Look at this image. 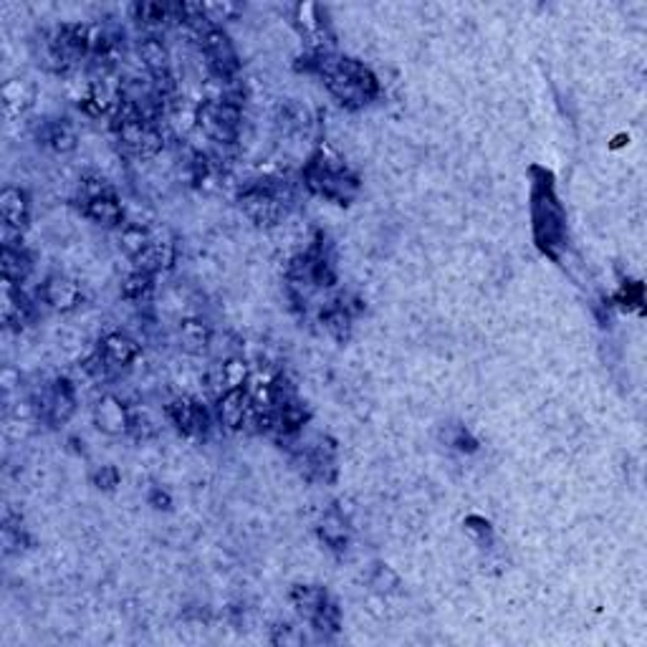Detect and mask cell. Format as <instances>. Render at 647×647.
<instances>
[{
  "label": "cell",
  "mask_w": 647,
  "mask_h": 647,
  "mask_svg": "<svg viewBox=\"0 0 647 647\" xmlns=\"http://www.w3.org/2000/svg\"><path fill=\"white\" fill-rule=\"evenodd\" d=\"M41 296L56 311H72L81 302V288H79L76 281L66 278V276H51L44 284V288H41Z\"/></svg>",
  "instance_id": "11"
},
{
  "label": "cell",
  "mask_w": 647,
  "mask_h": 647,
  "mask_svg": "<svg viewBox=\"0 0 647 647\" xmlns=\"http://www.w3.org/2000/svg\"><path fill=\"white\" fill-rule=\"evenodd\" d=\"M0 213H3V223L13 231H23L29 226V198L23 190L15 187H5L0 192Z\"/></svg>",
  "instance_id": "14"
},
{
  "label": "cell",
  "mask_w": 647,
  "mask_h": 647,
  "mask_svg": "<svg viewBox=\"0 0 647 647\" xmlns=\"http://www.w3.org/2000/svg\"><path fill=\"white\" fill-rule=\"evenodd\" d=\"M155 504H165V508H167V504H170V498H167L165 493H162V496H159V493H157V496H155Z\"/></svg>",
  "instance_id": "34"
},
{
  "label": "cell",
  "mask_w": 647,
  "mask_h": 647,
  "mask_svg": "<svg viewBox=\"0 0 647 647\" xmlns=\"http://www.w3.org/2000/svg\"><path fill=\"white\" fill-rule=\"evenodd\" d=\"M241 208L253 223L276 226L286 213V195L278 185H251L241 192Z\"/></svg>",
  "instance_id": "5"
},
{
  "label": "cell",
  "mask_w": 647,
  "mask_h": 647,
  "mask_svg": "<svg viewBox=\"0 0 647 647\" xmlns=\"http://www.w3.org/2000/svg\"><path fill=\"white\" fill-rule=\"evenodd\" d=\"M130 420H132L130 410L119 403L116 397H112V395L101 397L99 404H97V410H94V422H97V428H99L101 432H106V435H122V432H130Z\"/></svg>",
  "instance_id": "10"
},
{
  "label": "cell",
  "mask_w": 647,
  "mask_h": 647,
  "mask_svg": "<svg viewBox=\"0 0 647 647\" xmlns=\"http://www.w3.org/2000/svg\"><path fill=\"white\" fill-rule=\"evenodd\" d=\"M0 268H3L5 281H13V284L26 281V276L30 274L29 253L23 248H13L11 243H5L3 253H0Z\"/></svg>",
  "instance_id": "20"
},
{
  "label": "cell",
  "mask_w": 647,
  "mask_h": 647,
  "mask_svg": "<svg viewBox=\"0 0 647 647\" xmlns=\"http://www.w3.org/2000/svg\"><path fill=\"white\" fill-rule=\"evenodd\" d=\"M180 345L190 354H202L210 346V329L198 319H187L180 324Z\"/></svg>",
  "instance_id": "21"
},
{
  "label": "cell",
  "mask_w": 647,
  "mask_h": 647,
  "mask_svg": "<svg viewBox=\"0 0 647 647\" xmlns=\"http://www.w3.org/2000/svg\"><path fill=\"white\" fill-rule=\"evenodd\" d=\"M101 360L106 362V367H115V370H122V367H130L132 362L137 360L140 354V345L130 339L127 334H109L104 336L99 349Z\"/></svg>",
  "instance_id": "12"
},
{
  "label": "cell",
  "mask_w": 647,
  "mask_h": 647,
  "mask_svg": "<svg viewBox=\"0 0 647 647\" xmlns=\"http://www.w3.org/2000/svg\"><path fill=\"white\" fill-rule=\"evenodd\" d=\"M140 58L155 81L170 76V54H167V46L162 44L157 36H147L140 44Z\"/></svg>",
  "instance_id": "18"
},
{
  "label": "cell",
  "mask_w": 647,
  "mask_h": 647,
  "mask_svg": "<svg viewBox=\"0 0 647 647\" xmlns=\"http://www.w3.org/2000/svg\"><path fill=\"white\" fill-rule=\"evenodd\" d=\"M319 536L321 541L327 544L334 551H342L346 549V539H349V532H346V521L336 511H331L324 516L321 526H319Z\"/></svg>",
  "instance_id": "24"
},
{
  "label": "cell",
  "mask_w": 647,
  "mask_h": 647,
  "mask_svg": "<svg viewBox=\"0 0 647 647\" xmlns=\"http://www.w3.org/2000/svg\"><path fill=\"white\" fill-rule=\"evenodd\" d=\"M253 403H251V395L248 389H228L217 397V417H220V425H226L228 430H243L248 425V417H251Z\"/></svg>",
  "instance_id": "8"
},
{
  "label": "cell",
  "mask_w": 647,
  "mask_h": 647,
  "mask_svg": "<svg viewBox=\"0 0 647 647\" xmlns=\"http://www.w3.org/2000/svg\"><path fill=\"white\" fill-rule=\"evenodd\" d=\"M149 241H152V238L147 235L142 226H127V228H122V233H119V245H122V251H124L132 260L142 253L144 248L149 245Z\"/></svg>",
  "instance_id": "27"
},
{
  "label": "cell",
  "mask_w": 647,
  "mask_h": 647,
  "mask_svg": "<svg viewBox=\"0 0 647 647\" xmlns=\"http://www.w3.org/2000/svg\"><path fill=\"white\" fill-rule=\"evenodd\" d=\"M200 46L202 54H205V58H208V64H210V69H213L217 79L231 81L233 76L241 72L238 54H235L233 41L223 29L216 26V29H208L205 33H200Z\"/></svg>",
  "instance_id": "7"
},
{
  "label": "cell",
  "mask_w": 647,
  "mask_h": 647,
  "mask_svg": "<svg viewBox=\"0 0 647 647\" xmlns=\"http://www.w3.org/2000/svg\"><path fill=\"white\" fill-rule=\"evenodd\" d=\"M73 407H76V395H73V387L69 379H56L54 387H51V395L46 400V415L54 425H64L69 417L73 415Z\"/></svg>",
  "instance_id": "15"
},
{
  "label": "cell",
  "mask_w": 647,
  "mask_h": 647,
  "mask_svg": "<svg viewBox=\"0 0 647 647\" xmlns=\"http://www.w3.org/2000/svg\"><path fill=\"white\" fill-rule=\"evenodd\" d=\"M241 104L226 99H208L195 109V124L200 127L205 137H210L217 144H233L238 140L241 127Z\"/></svg>",
  "instance_id": "4"
},
{
  "label": "cell",
  "mask_w": 647,
  "mask_h": 647,
  "mask_svg": "<svg viewBox=\"0 0 647 647\" xmlns=\"http://www.w3.org/2000/svg\"><path fill=\"white\" fill-rule=\"evenodd\" d=\"M0 317L5 327H23L29 319V303L23 299L21 288L13 281L3 278V294H0Z\"/></svg>",
  "instance_id": "16"
},
{
  "label": "cell",
  "mask_w": 647,
  "mask_h": 647,
  "mask_svg": "<svg viewBox=\"0 0 647 647\" xmlns=\"http://www.w3.org/2000/svg\"><path fill=\"white\" fill-rule=\"evenodd\" d=\"M44 140L46 144H51L56 152H72L73 147H76V134H73V130L66 124V122H54V124H48V127H46Z\"/></svg>",
  "instance_id": "28"
},
{
  "label": "cell",
  "mask_w": 647,
  "mask_h": 647,
  "mask_svg": "<svg viewBox=\"0 0 647 647\" xmlns=\"http://www.w3.org/2000/svg\"><path fill=\"white\" fill-rule=\"evenodd\" d=\"M532 217H533V238L536 245L547 253L557 256L566 238V217L561 210V202L551 187V177L544 175V180H539L533 185L532 192Z\"/></svg>",
  "instance_id": "2"
},
{
  "label": "cell",
  "mask_w": 647,
  "mask_h": 647,
  "mask_svg": "<svg viewBox=\"0 0 647 647\" xmlns=\"http://www.w3.org/2000/svg\"><path fill=\"white\" fill-rule=\"evenodd\" d=\"M84 216L99 226H106V228H115L122 223L124 217V210H122V202L116 200L115 190L112 192H104V195H97V198H89L87 205H84Z\"/></svg>",
  "instance_id": "17"
},
{
  "label": "cell",
  "mask_w": 647,
  "mask_h": 647,
  "mask_svg": "<svg viewBox=\"0 0 647 647\" xmlns=\"http://www.w3.org/2000/svg\"><path fill=\"white\" fill-rule=\"evenodd\" d=\"M137 263V271L144 274H159V271H167L175 263V248L173 243H162V241H149V245L144 248L142 253L134 259Z\"/></svg>",
  "instance_id": "19"
},
{
  "label": "cell",
  "mask_w": 647,
  "mask_h": 647,
  "mask_svg": "<svg viewBox=\"0 0 647 647\" xmlns=\"http://www.w3.org/2000/svg\"><path fill=\"white\" fill-rule=\"evenodd\" d=\"M167 415L173 420V425L183 435H202L208 430V413L205 407L198 404L190 397H177L167 404Z\"/></svg>",
  "instance_id": "9"
},
{
  "label": "cell",
  "mask_w": 647,
  "mask_h": 647,
  "mask_svg": "<svg viewBox=\"0 0 647 647\" xmlns=\"http://www.w3.org/2000/svg\"><path fill=\"white\" fill-rule=\"evenodd\" d=\"M370 584H372L374 592L387 594V592H392L395 587H400V576L395 575L387 564H377V566H374L372 576H370Z\"/></svg>",
  "instance_id": "30"
},
{
  "label": "cell",
  "mask_w": 647,
  "mask_h": 647,
  "mask_svg": "<svg viewBox=\"0 0 647 647\" xmlns=\"http://www.w3.org/2000/svg\"><path fill=\"white\" fill-rule=\"evenodd\" d=\"M311 625L317 627L319 633H336V630H339V625H342V617H339V607L329 600V602L324 604V609L319 612L317 619H314Z\"/></svg>",
  "instance_id": "31"
},
{
  "label": "cell",
  "mask_w": 647,
  "mask_h": 647,
  "mask_svg": "<svg viewBox=\"0 0 647 647\" xmlns=\"http://www.w3.org/2000/svg\"><path fill=\"white\" fill-rule=\"evenodd\" d=\"M152 291H155V276L144 274V271H134L122 284V296L127 302L147 303L152 299Z\"/></svg>",
  "instance_id": "25"
},
{
  "label": "cell",
  "mask_w": 647,
  "mask_h": 647,
  "mask_svg": "<svg viewBox=\"0 0 647 647\" xmlns=\"http://www.w3.org/2000/svg\"><path fill=\"white\" fill-rule=\"evenodd\" d=\"M303 180H306L309 190H314L317 195L339 202V205L349 202L360 192V180L346 167L336 165V159L327 157L324 152H319L317 157L306 165Z\"/></svg>",
  "instance_id": "3"
},
{
  "label": "cell",
  "mask_w": 647,
  "mask_h": 647,
  "mask_svg": "<svg viewBox=\"0 0 647 647\" xmlns=\"http://www.w3.org/2000/svg\"><path fill=\"white\" fill-rule=\"evenodd\" d=\"M30 101V89L26 81L21 79H13L3 87V109L8 116H18Z\"/></svg>",
  "instance_id": "26"
},
{
  "label": "cell",
  "mask_w": 647,
  "mask_h": 647,
  "mask_svg": "<svg viewBox=\"0 0 647 647\" xmlns=\"http://www.w3.org/2000/svg\"><path fill=\"white\" fill-rule=\"evenodd\" d=\"M202 11H205V18L216 26L220 21H233L235 15H238V5L235 3H202Z\"/></svg>",
  "instance_id": "32"
},
{
  "label": "cell",
  "mask_w": 647,
  "mask_h": 647,
  "mask_svg": "<svg viewBox=\"0 0 647 647\" xmlns=\"http://www.w3.org/2000/svg\"><path fill=\"white\" fill-rule=\"evenodd\" d=\"M94 483H97V489L101 490H112L119 486V471H116L115 465H104L101 471H97L94 475Z\"/></svg>",
  "instance_id": "33"
},
{
  "label": "cell",
  "mask_w": 647,
  "mask_h": 647,
  "mask_svg": "<svg viewBox=\"0 0 647 647\" xmlns=\"http://www.w3.org/2000/svg\"><path fill=\"white\" fill-rule=\"evenodd\" d=\"M329 600L331 597L327 594V590L317 587V584H299V587L291 590V604H294L296 615L306 622H314Z\"/></svg>",
  "instance_id": "13"
},
{
  "label": "cell",
  "mask_w": 647,
  "mask_h": 647,
  "mask_svg": "<svg viewBox=\"0 0 647 647\" xmlns=\"http://www.w3.org/2000/svg\"><path fill=\"white\" fill-rule=\"evenodd\" d=\"M309 61H311V69L324 76L331 94L349 109L370 104L379 91L377 76L354 58L331 56L327 51H317Z\"/></svg>",
  "instance_id": "1"
},
{
  "label": "cell",
  "mask_w": 647,
  "mask_h": 647,
  "mask_svg": "<svg viewBox=\"0 0 647 647\" xmlns=\"http://www.w3.org/2000/svg\"><path fill=\"white\" fill-rule=\"evenodd\" d=\"M321 324L336 342H346L352 331V311L346 309L345 302H336L321 314Z\"/></svg>",
  "instance_id": "22"
},
{
  "label": "cell",
  "mask_w": 647,
  "mask_h": 647,
  "mask_svg": "<svg viewBox=\"0 0 647 647\" xmlns=\"http://www.w3.org/2000/svg\"><path fill=\"white\" fill-rule=\"evenodd\" d=\"M134 15L147 29H162L167 21H177L175 5H170V3H137Z\"/></svg>",
  "instance_id": "23"
},
{
  "label": "cell",
  "mask_w": 647,
  "mask_h": 647,
  "mask_svg": "<svg viewBox=\"0 0 647 647\" xmlns=\"http://www.w3.org/2000/svg\"><path fill=\"white\" fill-rule=\"evenodd\" d=\"M220 377H223V387L228 389H241L245 387V379H248V367L243 360H228L223 362L220 367Z\"/></svg>",
  "instance_id": "29"
},
{
  "label": "cell",
  "mask_w": 647,
  "mask_h": 647,
  "mask_svg": "<svg viewBox=\"0 0 647 647\" xmlns=\"http://www.w3.org/2000/svg\"><path fill=\"white\" fill-rule=\"evenodd\" d=\"M115 130L122 149L127 155H132V157L152 159L157 157L159 152H162V147H165V140H162V134L155 127V122L134 119V122H127V124H119Z\"/></svg>",
  "instance_id": "6"
}]
</instances>
